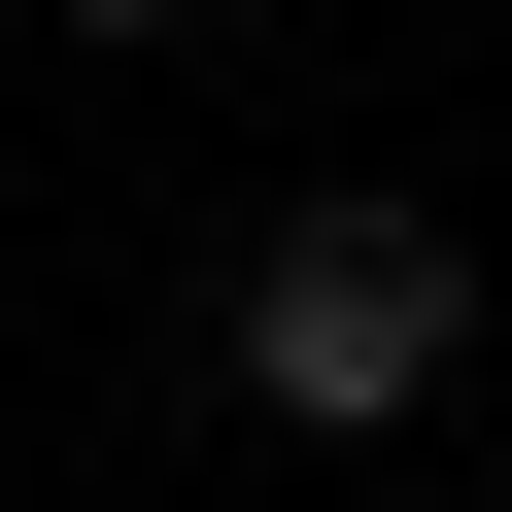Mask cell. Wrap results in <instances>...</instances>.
<instances>
[{"mask_svg": "<svg viewBox=\"0 0 512 512\" xmlns=\"http://www.w3.org/2000/svg\"><path fill=\"white\" fill-rule=\"evenodd\" d=\"M478 376V239L444 205H274V239H239V410H274V444H410Z\"/></svg>", "mask_w": 512, "mask_h": 512, "instance_id": "6da1fadb", "label": "cell"}, {"mask_svg": "<svg viewBox=\"0 0 512 512\" xmlns=\"http://www.w3.org/2000/svg\"><path fill=\"white\" fill-rule=\"evenodd\" d=\"M103 35H205V0H103Z\"/></svg>", "mask_w": 512, "mask_h": 512, "instance_id": "7a4b0ae2", "label": "cell"}]
</instances>
